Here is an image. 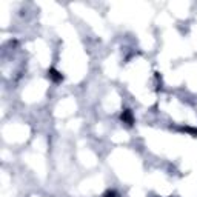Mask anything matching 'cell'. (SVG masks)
Returning <instances> with one entry per match:
<instances>
[{"instance_id": "cell-3", "label": "cell", "mask_w": 197, "mask_h": 197, "mask_svg": "<svg viewBox=\"0 0 197 197\" xmlns=\"http://www.w3.org/2000/svg\"><path fill=\"white\" fill-rule=\"evenodd\" d=\"M106 197H117V194H116L114 191H108V193H106Z\"/></svg>"}, {"instance_id": "cell-1", "label": "cell", "mask_w": 197, "mask_h": 197, "mask_svg": "<svg viewBox=\"0 0 197 197\" xmlns=\"http://www.w3.org/2000/svg\"><path fill=\"white\" fill-rule=\"evenodd\" d=\"M122 120H125V122H128V125H131L132 123V116H131V112L126 109L125 112L122 114Z\"/></svg>"}, {"instance_id": "cell-2", "label": "cell", "mask_w": 197, "mask_h": 197, "mask_svg": "<svg viewBox=\"0 0 197 197\" xmlns=\"http://www.w3.org/2000/svg\"><path fill=\"white\" fill-rule=\"evenodd\" d=\"M48 74H49V75L53 77L54 80H62V75H60V74H59L57 71H54V70H51V71L48 72Z\"/></svg>"}]
</instances>
